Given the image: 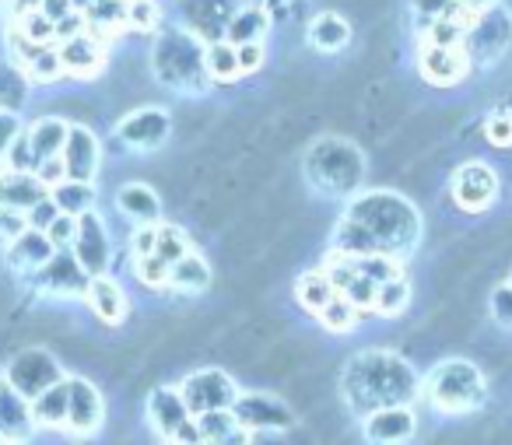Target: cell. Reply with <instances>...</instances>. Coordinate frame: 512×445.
<instances>
[{"label":"cell","instance_id":"d6986e66","mask_svg":"<svg viewBox=\"0 0 512 445\" xmlns=\"http://www.w3.org/2000/svg\"><path fill=\"white\" fill-rule=\"evenodd\" d=\"M71 386V403H67V428L88 435L102 424V396L88 379H67Z\"/></svg>","mask_w":512,"mask_h":445},{"label":"cell","instance_id":"ab89813d","mask_svg":"<svg viewBox=\"0 0 512 445\" xmlns=\"http://www.w3.org/2000/svg\"><path fill=\"white\" fill-rule=\"evenodd\" d=\"M137 281L148 288H162V284H169V263L158 260L155 253L144 256V260H137Z\"/></svg>","mask_w":512,"mask_h":445},{"label":"cell","instance_id":"277c9868","mask_svg":"<svg viewBox=\"0 0 512 445\" xmlns=\"http://www.w3.org/2000/svg\"><path fill=\"white\" fill-rule=\"evenodd\" d=\"M428 400L446 414H470L477 403L484 400V375L477 365L463 358L442 361L432 375H428Z\"/></svg>","mask_w":512,"mask_h":445},{"label":"cell","instance_id":"4dcf8cb0","mask_svg":"<svg viewBox=\"0 0 512 445\" xmlns=\"http://www.w3.org/2000/svg\"><path fill=\"white\" fill-rule=\"evenodd\" d=\"M169 284L176 291H204L211 284V270H207V263L200 256L190 253L169 267Z\"/></svg>","mask_w":512,"mask_h":445},{"label":"cell","instance_id":"f907efd6","mask_svg":"<svg viewBox=\"0 0 512 445\" xmlns=\"http://www.w3.org/2000/svg\"><path fill=\"white\" fill-rule=\"evenodd\" d=\"M39 15L50 18L53 25H60L64 18L74 15V4L71 0H43V4H39Z\"/></svg>","mask_w":512,"mask_h":445},{"label":"cell","instance_id":"6da1fadb","mask_svg":"<svg viewBox=\"0 0 512 445\" xmlns=\"http://www.w3.org/2000/svg\"><path fill=\"white\" fill-rule=\"evenodd\" d=\"M418 211L397 193H365L351 200L348 214L337 225V253L341 256H393L418 242Z\"/></svg>","mask_w":512,"mask_h":445},{"label":"cell","instance_id":"816d5d0a","mask_svg":"<svg viewBox=\"0 0 512 445\" xmlns=\"http://www.w3.org/2000/svg\"><path fill=\"white\" fill-rule=\"evenodd\" d=\"M155 235H158L155 225H144L141 232L134 235V256H137V260H144V256L155 253Z\"/></svg>","mask_w":512,"mask_h":445},{"label":"cell","instance_id":"ac0fdd59","mask_svg":"<svg viewBox=\"0 0 512 445\" xmlns=\"http://www.w3.org/2000/svg\"><path fill=\"white\" fill-rule=\"evenodd\" d=\"M57 53H60V67H64V74H71V78H92V74L102 71V60H106L102 43L88 36V32H81V36H74V39H64V43L57 46Z\"/></svg>","mask_w":512,"mask_h":445},{"label":"cell","instance_id":"db71d44e","mask_svg":"<svg viewBox=\"0 0 512 445\" xmlns=\"http://www.w3.org/2000/svg\"><path fill=\"white\" fill-rule=\"evenodd\" d=\"M11 4H15V15L22 18V15H29V11H39L43 0H11Z\"/></svg>","mask_w":512,"mask_h":445},{"label":"cell","instance_id":"8fae6325","mask_svg":"<svg viewBox=\"0 0 512 445\" xmlns=\"http://www.w3.org/2000/svg\"><path fill=\"white\" fill-rule=\"evenodd\" d=\"M509 36H512L509 15H502V11H488V15H481L474 25H467L463 53H467V60H474V57L495 60V57H502V50H509Z\"/></svg>","mask_w":512,"mask_h":445},{"label":"cell","instance_id":"5b68a950","mask_svg":"<svg viewBox=\"0 0 512 445\" xmlns=\"http://www.w3.org/2000/svg\"><path fill=\"white\" fill-rule=\"evenodd\" d=\"M155 74L165 85L183 88V92L204 85V53H200L197 39L186 32H165L155 46Z\"/></svg>","mask_w":512,"mask_h":445},{"label":"cell","instance_id":"836d02e7","mask_svg":"<svg viewBox=\"0 0 512 445\" xmlns=\"http://www.w3.org/2000/svg\"><path fill=\"white\" fill-rule=\"evenodd\" d=\"M358 316H362V309H355L344 295H334V302L320 312V323L327 326L330 333H351L358 323Z\"/></svg>","mask_w":512,"mask_h":445},{"label":"cell","instance_id":"7bdbcfd3","mask_svg":"<svg viewBox=\"0 0 512 445\" xmlns=\"http://www.w3.org/2000/svg\"><path fill=\"white\" fill-rule=\"evenodd\" d=\"M484 137H488L491 144H498V148H509L512 144V113H495L488 123H484Z\"/></svg>","mask_w":512,"mask_h":445},{"label":"cell","instance_id":"ba28073f","mask_svg":"<svg viewBox=\"0 0 512 445\" xmlns=\"http://www.w3.org/2000/svg\"><path fill=\"white\" fill-rule=\"evenodd\" d=\"M8 382L25 400H36V396H43L50 386L64 382V372H60V361L53 358L50 351H43V347H25V351H18L15 358H11Z\"/></svg>","mask_w":512,"mask_h":445},{"label":"cell","instance_id":"7dc6e473","mask_svg":"<svg viewBox=\"0 0 512 445\" xmlns=\"http://www.w3.org/2000/svg\"><path fill=\"white\" fill-rule=\"evenodd\" d=\"M495 8V0H456L453 15L460 18L463 25H474L481 15H488V11Z\"/></svg>","mask_w":512,"mask_h":445},{"label":"cell","instance_id":"44dd1931","mask_svg":"<svg viewBox=\"0 0 512 445\" xmlns=\"http://www.w3.org/2000/svg\"><path fill=\"white\" fill-rule=\"evenodd\" d=\"M53 253H57V249L50 246V239H46L43 232H32L29 228V232L18 235V239L8 246V263H11V270H18V274L36 277L39 270L53 260Z\"/></svg>","mask_w":512,"mask_h":445},{"label":"cell","instance_id":"9c48e42d","mask_svg":"<svg viewBox=\"0 0 512 445\" xmlns=\"http://www.w3.org/2000/svg\"><path fill=\"white\" fill-rule=\"evenodd\" d=\"M232 414L239 417V424L249 435H260V431H292L295 428V410L285 400L267 393H246L235 400Z\"/></svg>","mask_w":512,"mask_h":445},{"label":"cell","instance_id":"8992f818","mask_svg":"<svg viewBox=\"0 0 512 445\" xmlns=\"http://www.w3.org/2000/svg\"><path fill=\"white\" fill-rule=\"evenodd\" d=\"M148 421L172 445H204L197 417L186 410L183 393L172 386H155L148 393Z\"/></svg>","mask_w":512,"mask_h":445},{"label":"cell","instance_id":"484cf974","mask_svg":"<svg viewBox=\"0 0 512 445\" xmlns=\"http://www.w3.org/2000/svg\"><path fill=\"white\" fill-rule=\"evenodd\" d=\"M67 403H71V386H67V379H64L32 400V417H36V424H43V428H67Z\"/></svg>","mask_w":512,"mask_h":445},{"label":"cell","instance_id":"11a10c76","mask_svg":"<svg viewBox=\"0 0 512 445\" xmlns=\"http://www.w3.org/2000/svg\"><path fill=\"white\" fill-rule=\"evenodd\" d=\"M74 4V11H81V8H88V0H71Z\"/></svg>","mask_w":512,"mask_h":445},{"label":"cell","instance_id":"d4e9b609","mask_svg":"<svg viewBox=\"0 0 512 445\" xmlns=\"http://www.w3.org/2000/svg\"><path fill=\"white\" fill-rule=\"evenodd\" d=\"M67 123L64 120H39L36 127L29 130V148H32V158L39 162H50V158H60V151H64V141H67Z\"/></svg>","mask_w":512,"mask_h":445},{"label":"cell","instance_id":"603a6c76","mask_svg":"<svg viewBox=\"0 0 512 445\" xmlns=\"http://www.w3.org/2000/svg\"><path fill=\"white\" fill-rule=\"evenodd\" d=\"M85 298L95 316L106 319V323H116V319H123V312H127V298H123V288L113 277H92Z\"/></svg>","mask_w":512,"mask_h":445},{"label":"cell","instance_id":"83f0119b","mask_svg":"<svg viewBox=\"0 0 512 445\" xmlns=\"http://www.w3.org/2000/svg\"><path fill=\"white\" fill-rule=\"evenodd\" d=\"M50 200L60 207V214H67V218H81V214L92 211V204H95V190H92V183H78V179H64V183L53 186V190H50Z\"/></svg>","mask_w":512,"mask_h":445},{"label":"cell","instance_id":"3957f363","mask_svg":"<svg viewBox=\"0 0 512 445\" xmlns=\"http://www.w3.org/2000/svg\"><path fill=\"white\" fill-rule=\"evenodd\" d=\"M306 176L323 193H351L365 179V158L344 137H327V141H316L309 151Z\"/></svg>","mask_w":512,"mask_h":445},{"label":"cell","instance_id":"bcb514c9","mask_svg":"<svg viewBox=\"0 0 512 445\" xmlns=\"http://www.w3.org/2000/svg\"><path fill=\"white\" fill-rule=\"evenodd\" d=\"M155 18H158V11L151 0H130L127 4V25H134V29H151Z\"/></svg>","mask_w":512,"mask_h":445},{"label":"cell","instance_id":"cb8c5ba5","mask_svg":"<svg viewBox=\"0 0 512 445\" xmlns=\"http://www.w3.org/2000/svg\"><path fill=\"white\" fill-rule=\"evenodd\" d=\"M116 204H120V211L127 214V218H134L141 228L155 225L158 211H162V200H158V193L151 190V186H144V183H127L120 190V197H116Z\"/></svg>","mask_w":512,"mask_h":445},{"label":"cell","instance_id":"d6a6232c","mask_svg":"<svg viewBox=\"0 0 512 445\" xmlns=\"http://www.w3.org/2000/svg\"><path fill=\"white\" fill-rule=\"evenodd\" d=\"M407 302H411V284H407L404 277H397V281H390V284H379L376 305H372V309H376L379 316H400V312L407 309Z\"/></svg>","mask_w":512,"mask_h":445},{"label":"cell","instance_id":"f1b7e54d","mask_svg":"<svg viewBox=\"0 0 512 445\" xmlns=\"http://www.w3.org/2000/svg\"><path fill=\"white\" fill-rule=\"evenodd\" d=\"M295 295H299V302L306 305L309 312L320 316V312L334 302L337 291H334V284H330L327 270H306V274L299 277V284H295Z\"/></svg>","mask_w":512,"mask_h":445},{"label":"cell","instance_id":"f5cc1de1","mask_svg":"<svg viewBox=\"0 0 512 445\" xmlns=\"http://www.w3.org/2000/svg\"><path fill=\"white\" fill-rule=\"evenodd\" d=\"M18 137V127H15V116L11 113H0V155H8L11 141Z\"/></svg>","mask_w":512,"mask_h":445},{"label":"cell","instance_id":"52a82bcc","mask_svg":"<svg viewBox=\"0 0 512 445\" xmlns=\"http://www.w3.org/2000/svg\"><path fill=\"white\" fill-rule=\"evenodd\" d=\"M183 393V403L193 417L214 414V410H232L235 400H239V389H235L232 375L221 372V368H200V372H190L179 386Z\"/></svg>","mask_w":512,"mask_h":445},{"label":"cell","instance_id":"f546056e","mask_svg":"<svg viewBox=\"0 0 512 445\" xmlns=\"http://www.w3.org/2000/svg\"><path fill=\"white\" fill-rule=\"evenodd\" d=\"M204 74L211 81H235L239 78V57L235 46L225 39H214L211 46H204Z\"/></svg>","mask_w":512,"mask_h":445},{"label":"cell","instance_id":"b9f144b4","mask_svg":"<svg viewBox=\"0 0 512 445\" xmlns=\"http://www.w3.org/2000/svg\"><path fill=\"white\" fill-rule=\"evenodd\" d=\"M29 232V218L25 211H15V207H0V242H15L18 235Z\"/></svg>","mask_w":512,"mask_h":445},{"label":"cell","instance_id":"681fc988","mask_svg":"<svg viewBox=\"0 0 512 445\" xmlns=\"http://www.w3.org/2000/svg\"><path fill=\"white\" fill-rule=\"evenodd\" d=\"M235 57H239V74H249V71H256V67L264 64V46H260V43L235 46Z\"/></svg>","mask_w":512,"mask_h":445},{"label":"cell","instance_id":"c3c4849f","mask_svg":"<svg viewBox=\"0 0 512 445\" xmlns=\"http://www.w3.org/2000/svg\"><path fill=\"white\" fill-rule=\"evenodd\" d=\"M36 179L46 186V193H50L53 186H60V183L67 179L64 162H60V158H50V162H39V165H36Z\"/></svg>","mask_w":512,"mask_h":445},{"label":"cell","instance_id":"30bf717a","mask_svg":"<svg viewBox=\"0 0 512 445\" xmlns=\"http://www.w3.org/2000/svg\"><path fill=\"white\" fill-rule=\"evenodd\" d=\"M71 253L88 277H106V267L113 263V242H109V232L99 214L88 211L78 218V235H74Z\"/></svg>","mask_w":512,"mask_h":445},{"label":"cell","instance_id":"5bb4252c","mask_svg":"<svg viewBox=\"0 0 512 445\" xmlns=\"http://www.w3.org/2000/svg\"><path fill=\"white\" fill-rule=\"evenodd\" d=\"M169 134H172V116L155 106L134 109V113L123 116V123H120V137L130 148H158V144H165Z\"/></svg>","mask_w":512,"mask_h":445},{"label":"cell","instance_id":"74e56055","mask_svg":"<svg viewBox=\"0 0 512 445\" xmlns=\"http://www.w3.org/2000/svg\"><path fill=\"white\" fill-rule=\"evenodd\" d=\"M25 81L18 71L11 67H0V113H15L18 106L25 102Z\"/></svg>","mask_w":512,"mask_h":445},{"label":"cell","instance_id":"4fadbf2b","mask_svg":"<svg viewBox=\"0 0 512 445\" xmlns=\"http://www.w3.org/2000/svg\"><path fill=\"white\" fill-rule=\"evenodd\" d=\"M36 431V417H32V400H25L8 379L0 382V442L22 445Z\"/></svg>","mask_w":512,"mask_h":445},{"label":"cell","instance_id":"8d00e7d4","mask_svg":"<svg viewBox=\"0 0 512 445\" xmlns=\"http://www.w3.org/2000/svg\"><path fill=\"white\" fill-rule=\"evenodd\" d=\"M15 29L22 32V36L29 39L32 46H50L53 39H57V25H53L50 18L39 15V11H29V15L18 18Z\"/></svg>","mask_w":512,"mask_h":445},{"label":"cell","instance_id":"e0dca14e","mask_svg":"<svg viewBox=\"0 0 512 445\" xmlns=\"http://www.w3.org/2000/svg\"><path fill=\"white\" fill-rule=\"evenodd\" d=\"M36 281L43 284L46 291H53V295H81V291H88V281H92V277L81 270V263L74 260V253L60 249V253H53V260L39 270Z\"/></svg>","mask_w":512,"mask_h":445},{"label":"cell","instance_id":"ee69618b","mask_svg":"<svg viewBox=\"0 0 512 445\" xmlns=\"http://www.w3.org/2000/svg\"><path fill=\"white\" fill-rule=\"evenodd\" d=\"M25 218H29V228H32V232H43V235H46V228H50L53 221L60 218V207L53 204L50 197H43L36 207H32L29 214H25Z\"/></svg>","mask_w":512,"mask_h":445},{"label":"cell","instance_id":"d590c367","mask_svg":"<svg viewBox=\"0 0 512 445\" xmlns=\"http://www.w3.org/2000/svg\"><path fill=\"white\" fill-rule=\"evenodd\" d=\"M155 256L172 267V263H179L183 256H190V242L183 239V232H179V228L165 225V228H158V235H155Z\"/></svg>","mask_w":512,"mask_h":445},{"label":"cell","instance_id":"7a4b0ae2","mask_svg":"<svg viewBox=\"0 0 512 445\" xmlns=\"http://www.w3.org/2000/svg\"><path fill=\"white\" fill-rule=\"evenodd\" d=\"M341 396L351 414L369 417L383 407H407L418 396V382L400 354L362 351L344 365Z\"/></svg>","mask_w":512,"mask_h":445},{"label":"cell","instance_id":"6f0895ef","mask_svg":"<svg viewBox=\"0 0 512 445\" xmlns=\"http://www.w3.org/2000/svg\"><path fill=\"white\" fill-rule=\"evenodd\" d=\"M204 445H207V442H204Z\"/></svg>","mask_w":512,"mask_h":445},{"label":"cell","instance_id":"f6af8a7d","mask_svg":"<svg viewBox=\"0 0 512 445\" xmlns=\"http://www.w3.org/2000/svg\"><path fill=\"white\" fill-rule=\"evenodd\" d=\"M491 316H495L498 326H512V288L509 284L491 291Z\"/></svg>","mask_w":512,"mask_h":445},{"label":"cell","instance_id":"7c38bea8","mask_svg":"<svg viewBox=\"0 0 512 445\" xmlns=\"http://www.w3.org/2000/svg\"><path fill=\"white\" fill-rule=\"evenodd\" d=\"M495 193H498V179L484 162H467L456 169L453 200L463 211H484V207L495 200Z\"/></svg>","mask_w":512,"mask_h":445},{"label":"cell","instance_id":"e575fe53","mask_svg":"<svg viewBox=\"0 0 512 445\" xmlns=\"http://www.w3.org/2000/svg\"><path fill=\"white\" fill-rule=\"evenodd\" d=\"M355 260V256H351ZM355 270L365 277V281H372L379 288V284H390L400 277V263L393 260V256H358L355 260Z\"/></svg>","mask_w":512,"mask_h":445},{"label":"cell","instance_id":"1f68e13d","mask_svg":"<svg viewBox=\"0 0 512 445\" xmlns=\"http://www.w3.org/2000/svg\"><path fill=\"white\" fill-rule=\"evenodd\" d=\"M264 32H267V15H264V11L249 8V11H239V15L228 22L225 43H232V46L260 43V36H264Z\"/></svg>","mask_w":512,"mask_h":445},{"label":"cell","instance_id":"2e32d148","mask_svg":"<svg viewBox=\"0 0 512 445\" xmlns=\"http://www.w3.org/2000/svg\"><path fill=\"white\" fill-rule=\"evenodd\" d=\"M60 162H64V169H67V179L92 183V176L99 172V141H95L92 130H88V127H71V130H67Z\"/></svg>","mask_w":512,"mask_h":445},{"label":"cell","instance_id":"7402d4cb","mask_svg":"<svg viewBox=\"0 0 512 445\" xmlns=\"http://www.w3.org/2000/svg\"><path fill=\"white\" fill-rule=\"evenodd\" d=\"M46 193V186L36 179V172H4L0 176V207H15V211L29 214Z\"/></svg>","mask_w":512,"mask_h":445},{"label":"cell","instance_id":"60d3db41","mask_svg":"<svg viewBox=\"0 0 512 445\" xmlns=\"http://www.w3.org/2000/svg\"><path fill=\"white\" fill-rule=\"evenodd\" d=\"M74 235H78V218H67V214H60V218L46 228V239H50V246L57 249V253L74 246Z\"/></svg>","mask_w":512,"mask_h":445},{"label":"cell","instance_id":"ffe728a7","mask_svg":"<svg viewBox=\"0 0 512 445\" xmlns=\"http://www.w3.org/2000/svg\"><path fill=\"white\" fill-rule=\"evenodd\" d=\"M470 60L463 46H428L421 50V74L435 85H456L467 74Z\"/></svg>","mask_w":512,"mask_h":445},{"label":"cell","instance_id":"9a60e30c","mask_svg":"<svg viewBox=\"0 0 512 445\" xmlns=\"http://www.w3.org/2000/svg\"><path fill=\"white\" fill-rule=\"evenodd\" d=\"M365 442L369 445H404L414 438L418 421H414L411 407H383L376 414L365 417Z\"/></svg>","mask_w":512,"mask_h":445},{"label":"cell","instance_id":"f35d334b","mask_svg":"<svg viewBox=\"0 0 512 445\" xmlns=\"http://www.w3.org/2000/svg\"><path fill=\"white\" fill-rule=\"evenodd\" d=\"M25 74H29V81H53V78H60V74H64V67H60V53L53 50V46H43V50H39L36 57L29 60Z\"/></svg>","mask_w":512,"mask_h":445},{"label":"cell","instance_id":"9f6ffc18","mask_svg":"<svg viewBox=\"0 0 512 445\" xmlns=\"http://www.w3.org/2000/svg\"><path fill=\"white\" fill-rule=\"evenodd\" d=\"M0 445H11V442H0Z\"/></svg>","mask_w":512,"mask_h":445},{"label":"cell","instance_id":"4316f807","mask_svg":"<svg viewBox=\"0 0 512 445\" xmlns=\"http://www.w3.org/2000/svg\"><path fill=\"white\" fill-rule=\"evenodd\" d=\"M348 39H351V25L341 15H334V11L316 15L313 25H309V43L320 53H337Z\"/></svg>","mask_w":512,"mask_h":445}]
</instances>
